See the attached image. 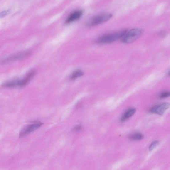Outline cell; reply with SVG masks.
I'll return each mask as SVG.
<instances>
[{"label": "cell", "mask_w": 170, "mask_h": 170, "mask_svg": "<svg viewBox=\"0 0 170 170\" xmlns=\"http://www.w3.org/2000/svg\"><path fill=\"white\" fill-rule=\"evenodd\" d=\"M136 110L135 109L132 108L128 109L122 115L121 120L122 122L126 121V120L130 118L135 113Z\"/></svg>", "instance_id": "cell-8"}, {"label": "cell", "mask_w": 170, "mask_h": 170, "mask_svg": "<svg viewBox=\"0 0 170 170\" xmlns=\"http://www.w3.org/2000/svg\"><path fill=\"white\" fill-rule=\"evenodd\" d=\"M143 31L142 29L140 28L133 29L127 31L122 38V42L125 44L134 42L142 35Z\"/></svg>", "instance_id": "cell-2"}, {"label": "cell", "mask_w": 170, "mask_h": 170, "mask_svg": "<svg viewBox=\"0 0 170 170\" xmlns=\"http://www.w3.org/2000/svg\"><path fill=\"white\" fill-rule=\"evenodd\" d=\"M34 73L32 72L28 74L25 78L22 80H16L12 81L5 85V86L7 87H14L16 86L22 87L25 85L34 76Z\"/></svg>", "instance_id": "cell-4"}, {"label": "cell", "mask_w": 170, "mask_h": 170, "mask_svg": "<svg viewBox=\"0 0 170 170\" xmlns=\"http://www.w3.org/2000/svg\"><path fill=\"white\" fill-rule=\"evenodd\" d=\"M43 123L39 122H35L28 125L20 134V137L22 138L26 135L30 133L39 128Z\"/></svg>", "instance_id": "cell-6"}, {"label": "cell", "mask_w": 170, "mask_h": 170, "mask_svg": "<svg viewBox=\"0 0 170 170\" xmlns=\"http://www.w3.org/2000/svg\"><path fill=\"white\" fill-rule=\"evenodd\" d=\"M170 96V92L169 91H165V92L161 93L159 97L161 98H164Z\"/></svg>", "instance_id": "cell-12"}, {"label": "cell", "mask_w": 170, "mask_h": 170, "mask_svg": "<svg viewBox=\"0 0 170 170\" xmlns=\"http://www.w3.org/2000/svg\"><path fill=\"white\" fill-rule=\"evenodd\" d=\"M83 14V11L81 10L74 11L70 14L66 20L65 23L67 24L71 23L79 19Z\"/></svg>", "instance_id": "cell-7"}, {"label": "cell", "mask_w": 170, "mask_h": 170, "mask_svg": "<svg viewBox=\"0 0 170 170\" xmlns=\"http://www.w3.org/2000/svg\"><path fill=\"white\" fill-rule=\"evenodd\" d=\"M169 75L170 76V72H169Z\"/></svg>", "instance_id": "cell-15"}, {"label": "cell", "mask_w": 170, "mask_h": 170, "mask_svg": "<svg viewBox=\"0 0 170 170\" xmlns=\"http://www.w3.org/2000/svg\"><path fill=\"white\" fill-rule=\"evenodd\" d=\"M170 107V103L165 102L152 107L150 109L151 113L159 115H162L166 110Z\"/></svg>", "instance_id": "cell-5"}, {"label": "cell", "mask_w": 170, "mask_h": 170, "mask_svg": "<svg viewBox=\"0 0 170 170\" xmlns=\"http://www.w3.org/2000/svg\"><path fill=\"white\" fill-rule=\"evenodd\" d=\"M10 10H9L2 11L1 12V15H0V17H1V18L5 17V16L10 13Z\"/></svg>", "instance_id": "cell-13"}, {"label": "cell", "mask_w": 170, "mask_h": 170, "mask_svg": "<svg viewBox=\"0 0 170 170\" xmlns=\"http://www.w3.org/2000/svg\"><path fill=\"white\" fill-rule=\"evenodd\" d=\"M113 16V14L109 13H105L98 15L91 19L88 22L89 26H94L98 25L107 21Z\"/></svg>", "instance_id": "cell-3"}, {"label": "cell", "mask_w": 170, "mask_h": 170, "mask_svg": "<svg viewBox=\"0 0 170 170\" xmlns=\"http://www.w3.org/2000/svg\"><path fill=\"white\" fill-rule=\"evenodd\" d=\"M84 75V73L82 70L78 69L74 71L72 74L70 78L72 80L76 79L81 77Z\"/></svg>", "instance_id": "cell-9"}, {"label": "cell", "mask_w": 170, "mask_h": 170, "mask_svg": "<svg viewBox=\"0 0 170 170\" xmlns=\"http://www.w3.org/2000/svg\"><path fill=\"white\" fill-rule=\"evenodd\" d=\"M81 126H77L74 128V130L75 131H78L81 130Z\"/></svg>", "instance_id": "cell-14"}, {"label": "cell", "mask_w": 170, "mask_h": 170, "mask_svg": "<svg viewBox=\"0 0 170 170\" xmlns=\"http://www.w3.org/2000/svg\"><path fill=\"white\" fill-rule=\"evenodd\" d=\"M127 31V30H123L105 35L99 38L97 42L101 44H109L113 42L120 38H122Z\"/></svg>", "instance_id": "cell-1"}, {"label": "cell", "mask_w": 170, "mask_h": 170, "mask_svg": "<svg viewBox=\"0 0 170 170\" xmlns=\"http://www.w3.org/2000/svg\"><path fill=\"white\" fill-rule=\"evenodd\" d=\"M160 143L159 140H156L153 142L150 145L149 149L150 151H152Z\"/></svg>", "instance_id": "cell-11"}, {"label": "cell", "mask_w": 170, "mask_h": 170, "mask_svg": "<svg viewBox=\"0 0 170 170\" xmlns=\"http://www.w3.org/2000/svg\"><path fill=\"white\" fill-rule=\"evenodd\" d=\"M143 135L139 132L132 134L129 136V139L132 140H140L143 138Z\"/></svg>", "instance_id": "cell-10"}]
</instances>
